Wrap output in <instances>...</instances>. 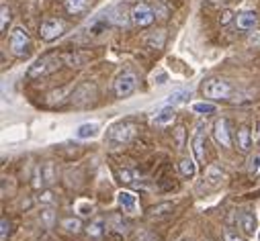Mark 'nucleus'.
Returning <instances> with one entry per match:
<instances>
[{
    "label": "nucleus",
    "mask_w": 260,
    "mask_h": 241,
    "mask_svg": "<svg viewBox=\"0 0 260 241\" xmlns=\"http://www.w3.org/2000/svg\"><path fill=\"white\" fill-rule=\"evenodd\" d=\"M9 47H11V53L17 55V57L29 55V51H31V37H29V31H27L23 25H17V27L11 31Z\"/></svg>",
    "instance_id": "nucleus-3"
},
{
    "label": "nucleus",
    "mask_w": 260,
    "mask_h": 241,
    "mask_svg": "<svg viewBox=\"0 0 260 241\" xmlns=\"http://www.w3.org/2000/svg\"><path fill=\"white\" fill-rule=\"evenodd\" d=\"M174 143H176V147H184V143H186V129L182 125H178L174 129Z\"/></svg>",
    "instance_id": "nucleus-30"
},
{
    "label": "nucleus",
    "mask_w": 260,
    "mask_h": 241,
    "mask_svg": "<svg viewBox=\"0 0 260 241\" xmlns=\"http://www.w3.org/2000/svg\"><path fill=\"white\" fill-rule=\"evenodd\" d=\"M61 227L66 229L68 233H80L82 231V221L76 219V217H68V219L61 221Z\"/></svg>",
    "instance_id": "nucleus-25"
},
{
    "label": "nucleus",
    "mask_w": 260,
    "mask_h": 241,
    "mask_svg": "<svg viewBox=\"0 0 260 241\" xmlns=\"http://www.w3.org/2000/svg\"><path fill=\"white\" fill-rule=\"evenodd\" d=\"M172 211H174V205L172 203H160V205H156V207L150 209V217L152 219H162V217H168Z\"/></svg>",
    "instance_id": "nucleus-20"
},
{
    "label": "nucleus",
    "mask_w": 260,
    "mask_h": 241,
    "mask_svg": "<svg viewBox=\"0 0 260 241\" xmlns=\"http://www.w3.org/2000/svg\"><path fill=\"white\" fill-rule=\"evenodd\" d=\"M256 129H258V131H256V141L260 143V123H258V127H256Z\"/></svg>",
    "instance_id": "nucleus-39"
},
{
    "label": "nucleus",
    "mask_w": 260,
    "mask_h": 241,
    "mask_svg": "<svg viewBox=\"0 0 260 241\" xmlns=\"http://www.w3.org/2000/svg\"><path fill=\"white\" fill-rule=\"evenodd\" d=\"M174 118H176L174 108H172V106H164V108H160V110L154 114L152 123H154L156 127H168V125L174 123Z\"/></svg>",
    "instance_id": "nucleus-13"
},
{
    "label": "nucleus",
    "mask_w": 260,
    "mask_h": 241,
    "mask_svg": "<svg viewBox=\"0 0 260 241\" xmlns=\"http://www.w3.org/2000/svg\"><path fill=\"white\" fill-rule=\"evenodd\" d=\"M238 223H240V229L244 231V235H254V231H256V215L252 211H242L238 215Z\"/></svg>",
    "instance_id": "nucleus-15"
},
{
    "label": "nucleus",
    "mask_w": 260,
    "mask_h": 241,
    "mask_svg": "<svg viewBox=\"0 0 260 241\" xmlns=\"http://www.w3.org/2000/svg\"><path fill=\"white\" fill-rule=\"evenodd\" d=\"M154 19H156V11H154L148 3H140V5H136L134 11H132V23H134L136 27H140V29L150 27V25L154 23Z\"/></svg>",
    "instance_id": "nucleus-6"
},
{
    "label": "nucleus",
    "mask_w": 260,
    "mask_h": 241,
    "mask_svg": "<svg viewBox=\"0 0 260 241\" xmlns=\"http://www.w3.org/2000/svg\"><path fill=\"white\" fill-rule=\"evenodd\" d=\"M103 229H105V221H103V219H94V221L86 227V233H88L90 237H101V235H103Z\"/></svg>",
    "instance_id": "nucleus-27"
},
{
    "label": "nucleus",
    "mask_w": 260,
    "mask_h": 241,
    "mask_svg": "<svg viewBox=\"0 0 260 241\" xmlns=\"http://www.w3.org/2000/svg\"><path fill=\"white\" fill-rule=\"evenodd\" d=\"M138 133V125L134 120H119V123L111 125L107 131V143L111 147H121L125 143H129Z\"/></svg>",
    "instance_id": "nucleus-1"
},
{
    "label": "nucleus",
    "mask_w": 260,
    "mask_h": 241,
    "mask_svg": "<svg viewBox=\"0 0 260 241\" xmlns=\"http://www.w3.org/2000/svg\"><path fill=\"white\" fill-rule=\"evenodd\" d=\"M258 241H260V231H258Z\"/></svg>",
    "instance_id": "nucleus-40"
},
{
    "label": "nucleus",
    "mask_w": 260,
    "mask_h": 241,
    "mask_svg": "<svg viewBox=\"0 0 260 241\" xmlns=\"http://www.w3.org/2000/svg\"><path fill=\"white\" fill-rule=\"evenodd\" d=\"M63 62V55H57V53H47V55H41L37 62L27 70V76L31 80H39V78H45L49 74H53Z\"/></svg>",
    "instance_id": "nucleus-2"
},
{
    "label": "nucleus",
    "mask_w": 260,
    "mask_h": 241,
    "mask_svg": "<svg viewBox=\"0 0 260 241\" xmlns=\"http://www.w3.org/2000/svg\"><path fill=\"white\" fill-rule=\"evenodd\" d=\"M213 137L221 147H232V131H230V120L217 118L213 125Z\"/></svg>",
    "instance_id": "nucleus-9"
},
{
    "label": "nucleus",
    "mask_w": 260,
    "mask_h": 241,
    "mask_svg": "<svg viewBox=\"0 0 260 241\" xmlns=\"http://www.w3.org/2000/svg\"><path fill=\"white\" fill-rule=\"evenodd\" d=\"M0 225H3V229H0V239L7 241V237H9V233H11V223H9V219H7V217H3Z\"/></svg>",
    "instance_id": "nucleus-33"
},
{
    "label": "nucleus",
    "mask_w": 260,
    "mask_h": 241,
    "mask_svg": "<svg viewBox=\"0 0 260 241\" xmlns=\"http://www.w3.org/2000/svg\"><path fill=\"white\" fill-rule=\"evenodd\" d=\"M70 92V88H59V90H55V92H51V94H47V102L49 104H59V102H63V96H66Z\"/></svg>",
    "instance_id": "nucleus-28"
},
{
    "label": "nucleus",
    "mask_w": 260,
    "mask_h": 241,
    "mask_svg": "<svg viewBox=\"0 0 260 241\" xmlns=\"http://www.w3.org/2000/svg\"><path fill=\"white\" fill-rule=\"evenodd\" d=\"M182 241H188V239H182Z\"/></svg>",
    "instance_id": "nucleus-41"
},
{
    "label": "nucleus",
    "mask_w": 260,
    "mask_h": 241,
    "mask_svg": "<svg viewBox=\"0 0 260 241\" xmlns=\"http://www.w3.org/2000/svg\"><path fill=\"white\" fill-rule=\"evenodd\" d=\"M190 98V88H180V90H174L170 92L168 96V106H174V104H182Z\"/></svg>",
    "instance_id": "nucleus-19"
},
{
    "label": "nucleus",
    "mask_w": 260,
    "mask_h": 241,
    "mask_svg": "<svg viewBox=\"0 0 260 241\" xmlns=\"http://www.w3.org/2000/svg\"><path fill=\"white\" fill-rule=\"evenodd\" d=\"M39 203H41V205H53V203H55L53 192H51V190H43L41 196H39Z\"/></svg>",
    "instance_id": "nucleus-35"
},
{
    "label": "nucleus",
    "mask_w": 260,
    "mask_h": 241,
    "mask_svg": "<svg viewBox=\"0 0 260 241\" xmlns=\"http://www.w3.org/2000/svg\"><path fill=\"white\" fill-rule=\"evenodd\" d=\"M11 19H13V13H11L9 5H7V3H3V5H0V31H7V27H9Z\"/></svg>",
    "instance_id": "nucleus-26"
},
{
    "label": "nucleus",
    "mask_w": 260,
    "mask_h": 241,
    "mask_svg": "<svg viewBox=\"0 0 260 241\" xmlns=\"http://www.w3.org/2000/svg\"><path fill=\"white\" fill-rule=\"evenodd\" d=\"M101 133V125L99 123H82L76 129V137L78 139H94Z\"/></svg>",
    "instance_id": "nucleus-17"
},
{
    "label": "nucleus",
    "mask_w": 260,
    "mask_h": 241,
    "mask_svg": "<svg viewBox=\"0 0 260 241\" xmlns=\"http://www.w3.org/2000/svg\"><path fill=\"white\" fill-rule=\"evenodd\" d=\"M88 9V0H66V11L70 15H82Z\"/></svg>",
    "instance_id": "nucleus-21"
},
{
    "label": "nucleus",
    "mask_w": 260,
    "mask_h": 241,
    "mask_svg": "<svg viewBox=\"0 0 260 241\" xmlns=\"http://www.w3.org/2000/svg\"><path fill=\"white\" fill-rule=\"evenodd\" d=\"M41 221L45 227H51L55 223V211L53 207H47V209H41Z\"/></svg>",
    "instance_id": "nucleus-29"
},
{
    "label": "nucleus",
    "mask_w": 260,
    "mask_h": 241,
    "mask_svg": "<svg viewBox=\"0 0 260 241\" xmlns=\"http://www.w3.org/2000/svg\"><path fill=\"white\" fill-rule=\"evenodd\" d=\"M225 3H228V0H209L211 7H219V5H225Z\"/></svg>",
    "instance_id": "nucleus-38"
},
{
    "label": "nucleus",
    "mask_w": 260,
    "mask_h": 241,
    "mask_svg": "<svg viewBox=\"0 0 260 241\" xmlns=\"http://www.w3.org/2000/svg\"><path fill=\"white\" fill-rule=\"evenodd\" d=\"M117 205L129 217H134V215L140 213V200L132 190H119L117 192Z\"/></svg>",
    "instance_id": "nucleus-8"
},
{
    "label": "nucleus",
    "mask_w": 260,
    "mask_h": 241,
    "mask_svg": "<svg viewBox=\"0 0 260 241\" xmlns=\"http://www.w3.org/2000/svg\"><path fill=\"white\" fill-rule=\"evenodd\" d=\"M63 62H66L70 68H82L86 64V55L80 53H66L63 55Z\"/></svg>",
    "instance_id": "nucleus-22"
},
{
    "label": "nucleus",
    "mask_w": 260,
    "mask_h": 241,
    "mask_svg": "<svg viewBox=\"0 0 260 241\" xmlns=\"http://www.w3.org/2000/svg\"><path fill=\"white\" fill-rule=\"evenodd\" d=\"M236 145H238V149L244 151V153L250 151V147H252V131H250L248 125H242V127L236 131Z\"/></svg>",
    "instance_id": "nucleus-14"
},
{
    "label": "nucleus",
    "mask_w": 260,
    "mask_h": 241,
    "mask_svg": "<svg viewBox=\"0 0 260 241\" xmlns=\"http://www.w3.org/2000/svg\"><path fill=\"white\" fill-rule=\"evenodd\" d=\"M223 178H225V172L221 170V166L211 164L207 168V182H209V186H219L223 182Z\"/></svg>",
    "instance_id": "nucleus-18"
},
{
    "label": "nucleus",
    "mask_w": 260,
    "mask_h": 241,
    "mask_svg": "<svg viewBox=\"0 0 260 241\" xmlns=\"http://www.w3.org/2000/svg\"><path fill=\"white\" fill-rule=\"evenodd\" d=\"M117 174H119V178H121V182H125V184H134V182H136V176H134V172H132V170H127V168H119V170H117Z\"/></svg>",
    "instance_id": "nucleus-31"
},
{
    "label": "nucleus",
    "mask_w": 260,
    "mask_h": 241,
    "mask_svg": "<svg viewBox=\"0 0 260 241\" xmlns=\"http://www.w3.org/2000/svg\"><path fill=\"white\" fill-rule=\"evenodd\" d=\"M197 159L194 157H188V155H184L180 162H178V170H180V176L182 178H186V180H192L194 176H197Z\"/></svg>",
    "instance_id": "nucleus-16"
},
{
    "label": "nucleus",
    "mask_w": 260,
    "mask_h": 241,
    "mask_svg": "<svg viewBox=\"0 0 260 241\" xmlns=\"http://www.w3.org/2000/svg\"><path fill=\"white\" fill-rule=\"evenodd\" d=\"M248 164H250V166H248V172H250V174H256V172L260 170V153H256L254 157H250Z\"/></svg>",
    "instance_id": "nucleus-34"
},
{
    "label": "nucleus",
    "mask_w": 260,
    "mask_h": 241,
    "mask_svg": "<svg viewBox=\"0 0 260 241\" xmlns=\"http://www.w3.org/2000/svg\"><path fill=\"white\" fill-rule=\"evenodd\" d=\"M225 241H244L242 237H238L236 233H232V231H225Z\"/></svg>",
    "instance_id": "nucleus-37"
},
{
    "label": "nucleus",
    "mask_w": 260,
    "mask_h": 241,
    "mask_svg": "<svg viewBox=\"0 0 260 241\" xmlns=\"http://www.w3.org/2000/svg\"><path fill=\"white\" fill-rule=\"evenodd\" d=\"M203 94L207 98H228L232 94V86L221 78H211L203 84Z\"/></svg>",
    "instance_id": "nucleus-7"
},
{
    "label": "nucleus",
    "mask_w": 260,
    "mask_h": 241,
    "mask_svg": "<svg viewBox=\"0 0 260 241\" xmlns=\"http://www.w3.org/2000/svg\"><path fill=\"white\" fill-rule=\"evenodd\" d=\"M192 110L197 112V114H215L217 112V106L213 102H194L192 104Z\"/></svg>",
    "instance_id": "nucleus-24"
},
{
    "label": "nucleus",
    "mask_w": 260,
    "mask_h": 241,
    "mask_svg": "<svg viewBox=\"0 0 260 241\" xmlns=\"http://www.w3.org/2000/svg\"><path fill=\"white\" fill-rule=\"evenodd\" d=\"M63 31H66V23H63L61 19H53V17L45 19L39 27V35H41L43 41H55L57 37L63 35Z\"/></svg>",
    "instance_id": "nucleus-5"
},
{
    "label": "nucleus",
    "mask_w": 260,
    "mask_h": 241,
    "mask_svg": "<svg viewBox=\"0 0 260 241\" xmlns=\"http://www.w3.org/2000/svg\"><path fill=\"white\" fill-rule=\"evenodd\" d=\"M41 168V174H43V182L45 184H53L55 182V168H53V162H45L39 166Z\"/></svg>",
    "instance_id": "nucleus-23"
},
{
    "label": "nucleus",
    "mask_w": 260,
    "mask_h": 241,
    "mask_svg": "<svg viewBox=\"0 0 260 241\" xmlns=\"http://www.w3.org/2000/svg\"><path fill=\"white\" fill-rule=\"evenodd\" d=\"M109 21H111L113 25H117V27H125L129 21H132V13H129L127 5H125V3L117 5V7L111 11V15H109Z\"/></svg>",
    "instance_id": "nucleus-11"
},
{
    "label": "nucleus",
    "mask_w": 260,
    "mask_h": 241,
    "mask_svg": "<svg viewBox=\"0 0 260 241\" xmlns=\"http://www.w3.org/2000/svg\"><path fill=\"white\" fill-rule=\"evenodd\" d=\"M113 88H115V96H117V98H127L129 94H134V90L138 88V78H136V74H134V72H123V74H119L117 80H115V84H113Z\"/></svg>",
    "instance_id": "nucleus-4"
},
{
    "label": "nucleus",
    "mask_w": 260,
    "mask_h": 241,
    "mask_svg": "<svg viewBox=\"0 0 260 241\" xmlns=\"http://www.w3.org/2000/svg\"><path fill=\"white\" fill-rule=\"evenodd\" d=\"M232 21H236V15H234L230 9H225V11H221V13H219V25H221V27L230 25Z\"/></svg>",
    "instance_id": "nucleus-32"
},
{
    "label": "nucleus",
    "mask_w": 260,
    "mask_h": 241,
    "mask_svg": "<svg viewBox=\"0 0 260 241\" xmlns=\"http://www.w3.org/2000/svg\"><path fill=\"white\" fill-rule=\"evenodd\" d=\"M76 211H78L80 215H92V205H90V203L80 200V203L76 205Z\"/></svg>",
    "instance_id": "nucleus-36"
},
{
    "label": "nucleus",
    "mask_w": 260,
    "mask_h": 241,
    "mask_svg": "<svg viewBox=\"0 0 260 241\" xmlns=\"http://www.w3.org/2000/svg\"><path fill=\"white\" fill-rule=\"evenodd\" d=\"M236 25L242 31H252L258 25V15L254 11H242L236 15Z\"/></svg>",
    "instance_id": "nucleus-12"
},
{
    "label": "nucleus",
    "mask_w": 260,
    "mask_h": 241,
    "mask_svg": "<svg viewBox=\"0 0 260 241\" xmlns=\"http://www.w3.org/2000/svg\"><path fill=\"white\" fill-rule=\"evenodd\" d=\"M205 129L207 127L203 123H199L197 125V131H194V137H192V143H190L192 153H194V159H197L199 164L205 162Z\"/></svg>",
    "instance_id": "nucleus-10"
}]
</instances>
